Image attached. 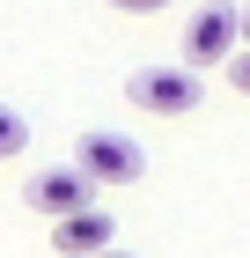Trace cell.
<instances>
[{"label": "cell", "mask_w": 250, "mask_h": 258, "mask_svg": "<svg viewBox=\"0 0 250 258\" xmlns=\"http://www.w3.org/2000/svg\"><path fill=\"white\" fill-rule=\"evenodd\" d=\"M74 170L89 184H140L147 177V148L133 133H118V125H89L74 140Z\"/></svg>", "instance_id": "cell-1"}, {"label": "cell", "mask_w": 250, "mask_h": 258, "mask_svg": "<svg viewBox=\"0 0 250 258\" xmlns=\"http://www.w3.org/2000/svg\"><path fill=\"white\" fill-rule=\"evenodd\" d=\"M235 44H243V8H228V0H206V8L184 22V67H192V74L228 67Z\"/></svg>", "instance_id": "cell-2"}, {"label": "cell", "mask_w": 250, "mask_h": 258, "mask_svg": "<svg viewBox=\"0 0 250 258\" xmlns=\"http://www.w3.org/2000/svg\"><path fill=\"white\" fill-rule=\"evenodd\" d=\"M125 96L140 103V111H154V118H184V111H199V74L184 59H162V67H133L125 74Z\"/></svg>", "instance_id": "cell-3"}, {"label": "cell", "mask_w": 250, "mask_h": 258, "mask_svg": "<svg viewBox=\"0 0 250 258\" xmlns=\"http://www.w3.org/2000/svg\"><path fill=\"white\" fill-rule=\"evenodd\" d=\"M22 199H30L37 214H52V221H74V214L96 207V184L66 162V170H30V177H22Z\"/></svg>", "instance_id": "cell-4"}, {"label": "cell", "mask_w": 250, "mask_h": 258, "mask_svg": "<svg viewBox=\"0 0 250 258\" xmlns=\"http://www.w3.org/2000/svg\"><path fill=\"white\" fill-rule=\"evenodd\" d=\"M52 251L59 258H103V251H118L111 207H89V214H74V221H52Z\"/></svg>", "instance_id": "cell-5"}, {"label": "cell", "mask_w": 250, "mask_h": 258, "mask_svg": "<svg viewBox=\"0 0 250 258\" xmlns=\"http://www.w3.org/2000/svg\"><path fill=\"white\" fill-rule=\"evenodd\" d=\"M22 148H30V118H22L15 103H0V162L22 155Z\"/></svg>", "instance_id": "cell-6"}, {"label": "cell", "mask_w": 250, "mask_h": 258, "mask_svg": "<svg viewBox=\"0 0 250 258\" xmlns=\"http://www.w3.org/2000/svg\"><path fill=\"white\" fill-rule=\"evenodd\" d=\"M228 89H235V96H250V52H235V59H228Z\"/></svg>", "instance_id": "cell-7"}, {"label": "cell", "mask_w": 250, "mask_h": 258, "mask_svg": "<svg viewBox=\"0 0 250 258\" xmlns=\"http://www.w3.org/2000/svg\"><path fill=\"white\" fill-rule=\"evenodd\" d=\"M118 15H162V8H170V0H111Z\"/></svg>", "instance_id": "cell-8"}, {"label": "cell", "mask_w": 250, "mask_h": 258, "mask_svg": "<svg viewBox=\"0 0 250 258\" xmlns=\"http://www.w3.org/2000/svg\"><path fill=\"white\" fill-rule=\"evenodd\" d=\"M243 52H250V8H243Z\"/></svg>", "instance_id": "cell-9"}, {"label": "cell", "mask_w": 250, "mask_h": 258, "mask_svg": "<svg viewBox=\"0 0 250 258\" xmlns=\"http://www.w3.org/2000/svg\"><path fill=\"white\" fill-rule=\"evenodd\" d=\"M103 258H140V251H103Z\"/></svg>", "instance_id": "cell-10"}]
</instances>
